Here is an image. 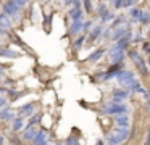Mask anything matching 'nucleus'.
<instances>
[{"mask_svg":"<svg viewBox=\"0 0 150 145\" xmlns=\"http://www.w3.org/2000/svg\"><path fill=\"white\" fill-rule=\"evenodd\" d=\"M126 55L132 60L134 66H136V71L140 74L142 77H149L150 76V69L149 66H147V61L142 58V55L139 53L137 50H134V48H129V50L126 52Z\"/></svg>","mask_w":150,"mask_h":145,"instance_id":"nucleus-1","label":"nucleus"},{"mask_svg":"<svg viewBox=\"0 0 150 145\" xmlns=\"http://www.w3.org/2000/svg\"><path fill=\"white\" fill-rule=\"evenodd\" d=\"M100 113L105 116H118V115H127L129 113V106L126 103H113L107 102L102 105Z\"/></svg>","mask_w":150,"mask_h":145,"instance_id":"nucleus-2","label":"nucleus"},{"mask_svg":"<svg viewBox=\"0 0 150 145\" xmlns=\"http://www.w3.org/2000/svg\"><path fill=\"white\" fill-rule=\"evenodd\" d=\"M116 81H118V84H120V87L129 90V87L136 82L134 71H131V69H121L120 73L116 74Z\"/></svg>","mask_w":150,"mask_h":145,"instance_id":"nucleus-3","label":"nucleus"},{"mask_svg":"<svg viewBox=\"0 0 150 145\" xmlns=\"http://www.w3.org/2000/svg\"><path fill=\"white\" fill-rule=\"evenodd\" d=\"M21 10L23 8H20V6H18L15 2H11V0H7V2L2 3V11H4L10 19H20Z\"/></svg>","mask_w":150,"mask_h":145,"instance_id":"nucleus-4","label":"nucleus"},{"mask_svg":"<svg viewBox=\"0 0 150 145\" xmlns=\"http://www.w3.org/2000/svg\"><path fill=\"white\" fill-rule=\"evenodd\" d=\"M131 97V92L127 89H123V87H118V89H113L110 93V102L113 103H124L127 98Z\"/></svg>","mask_w":150,"mask_h":145,"instance_id":"nucleus-5","label":"nucleus"},{"mask_svg":"<svg viewBox=\"0 0 150 145\" xmlns=\"http://www.w3.org/2000/svg\"><path fill=\"white\" fill-rule=\"evenodd\" d=\"M126 52L124 50H118L115 47H110L108 50V58H110V64H120L124 63V58H126Z\"/></svg>","mask_w":150,"mask_h":145,"instance_id":"nucleus-6","label":"nucleus"},{"mask_svg":"<svg viewBox=\"0 0 150 145\" xmlns=\"http://www.w3.org/2000/svg\"><path fill=\"white\" fill-rule=\"evenodd\" d=\"M103 24H94L92 26V29L89 31L87 34V44L92 45L95 40H98V39H102V34H103Z\"/></svg>","mask_w":150,"mask_h":145,"instance_id":"nucleus-7","label":"nucleus"},{"mask_svg":"<svg viewBox=\"0 0 150 145\" xmlns=\"http://www.w3.org/2000/svg\"><path fill=\"white\" fill-rule=\"evenodd\" d=\"M37 105L36 102H29V103H24L18 108V116H23V118H31V116L36 113Z\"/></svg>","mask_w":150,"mask_h":145,"instance_id":"nucleus-8","label":"nucleus"},{"mask_svg":"<svg viewBox=\"0 0 150 145\" xmlns=\"http://www.w3.org/2000/svg\"><path fill=\"white\" fill-rule=\"evenodd\" d=\"M16 118V113H15V110H11V106H4V108L0 110V121L4 122H11L13 119Z\"/></svg>","mask_w":150,"mask_h":145,"instance_id":"nucleus-9","label":"nucleus"},{"mask_svg":"<svg viewBox=\"0 0 150 145\" xmlns=\"http://www.w3.org/2000/svg\"><path fill=\"white\" fill-rule=\"evenodd\" d=\"M37 132H39V127H24L23 132H21V139H23V142H33L34 137L37 135Z\"/></svg>","mask_w":150,"mask_h":145,"instance_id":"nucleus-10","label":"nucleus"},{"mask_svg":"<svg viewBox=\"0 0 150 145\" xmlns=\"http://www.w3.org/2000/svg\"><path fill=\"white\" fill-rule=\"evenodd\" d=\"M68 16L71 18V23H74V21H86V19H84V10H82V8L69 6Z\"/></svg>","mask_w":150,"mask_h":145,"instance_id":"nucleus-11","label":"nucleus"},{"mask_svg":"<svg viewBox=\"0 0 150 145\" xmlns=\"http://www.w3.org/2000/svg\"><path fill=\"white\" fill-rule=\"evenodd\" d=\"M129 31H131L129 26H120V28H115L113 29V34H111V40L116 42V40H120V39L126 37Z\"/></svg>","mask_w":150,"mask_h":145,"instance_id":"nucleus-12","label":"nucleus"},{"mask_svg":"<svg viewBox=\"0 0 150 145\" xmlns=\"http://www.w3.org/2000/svg\"><path fill=\"white\" fill-rule=\"evenodd\" d=\"M113 122H115V126H118V127H127V129L131 127L129 115H118V116H115Z\"/></svg>","mask_w":150,"mask_h":145,"instance_id":"nucleus-13","label":"nucleus"},{"mask_svg":"<svg viewBox=\"0 0 150 145\" xmlns=\"http://www.w3.org/2000/svg\"><path fill=\"white\" fill-rule=\"evenodd\" d=\"M105 53H107V48H105V47H98L97 50L92 52V53L89 55L87 58H86V61H87V63H97V61L100 60V58L103 57Z\"/></svg>","mask_w":150,"mask_h":145,"instance_id":"nucleus-14","label":"nucleus"},{"mask_svg":"<svg viewBox=\"0 0 150 145\" xmlns=\"http://www.w3.org/2000/svg\"><path fill=\"white\" fill-rule=\"evenodd\" d=\"M20 55V52L13 50L11 47H0V58H18Z\"/></svg>","mask_w":150,"mask_h":145,"instance_id":"nucleus-15","label":"nucleus"},{"mask_svg":"<svg viewBox=\"0 0 150 145\" xmlns=\"http://www.w3.org/2000/svg\"><path fill=\"white\" fill-rule=\"evenodd\" d=\"M82 24H84V21H74V23H71V26H69V29H68V34L73 35V37H76V35H81V32H82Z\"/></svg>","mask_w":150,"mask_h":145,"instance_id":"nucleus-16","label":"nucleus"},{"mask_svg":"<svg viewBox=\"0 0 150 145\" xmlns=\"http://www.w3.org/2000/svg\"><path fill=\"white\" fill-rule=\"evenodd\" d=\"M24 119L23 116H16V118L11 121V132H20L24 129Z\"/></svg>","mask_w":150,"mask_h":145,"instance_id":"nucleus-17","label":"nucleus"},{"mask_svg":"<svg viewBox=\"0 0 150 145\" xmlns=\"http://www.w3.org/2000/svg\"><path fill=\"white\" fill-rule=\"evenodd\" d=\"M84 42H87V34H81L73 40V50L79 52L82 47H84Z\"/></svg>","mask_w":150,"mask_h":145,"instance_id":"nucleus-18","label":"nucleus"},{"mask_svg":"<svg viewBox=\"0 0 150 145\" xmlns=\"http://www.w3.org/2000/svg\"><path fill=\"white\" fill-rule=\"evenodd\" d=\"M44 142H49V134H47V131H44V129H39L37 135L34 137V140L31 142V144H33V145H39V144H44Z\"/></svg>","mask_w":150,"mask_h":145,"instance_id":"nucleus-19","label":"nucleus"},{"mask_svg":"<svg viewBox=\"0 0 150 145\" xmlns=\"http://www.w3.org/2000/svg\"><path fill=\"white\" fill-rule=\"evenodd\" d=\"M40 121H42V113H34V115L29 118V121H28V124L24 126V127H36V126L40 124Z\"/></svg>","mask_w":150,"mask_h":145,"instance_id":"nucleus-20","label":"nucleus"},{"mask_svg":"<svg viewBox=\"0 0 150 145\" xmlns=\"http://www.w3.org/2000/svg\"><path fill=\"white\" fill-rule=\"evenodd\" d=\"M110 11V6H108V3L107 2H100V3H97V16L98 18H105L107 16V13Z\"/></svg>","mask_w":150,"mask_h":145,"instance_id":"nucleus-21","label":"nucleus"},{"mask_svg":"<svg viewBox=\"0 0 150 145\" xmlns=\"http://www.w3.org/2000/svg\"><path fill=\"white\" fill-rule=\"evenodd\" d=\"M0 28L5 29V31H11V21L4 11L0 13Z\"/></svg>","mask_w":150,"mask_h":145,"instance_id":"nucleus-22","label":"nucleus"},{"mask_svg":"<svg viewBox=\"0 0 150 145\" xmlns=\"http://www.w3.org/2000/svg\"><path fill=\"white\" fill-rule=\"evenodd\" d=\"M8 140H10L13 145H23L24 144L23 139L18 137V132H11V131H10V134H8Z\"/></svg>","mask_w":150,"mask_h":145,"instance_id":"nucleus-23","label":"nucleus"},{"mask_svg":"<svg viewBox=\"0 0 150 145\" xmlns=\"http://www.w3.org/2000/svg\"><path fill=\"white\" fill-rule=\"evenodd\" d=\"M63 145H79V137H78V135H74V134L68 135V137L65 139V144H63Z\"/></svg>","mask_w":150,"mask_h":145,"instance_id":"nucleus-24","label":"nucleus"},{"mask_svg":"<svg viewBox=\"0 0 150 145\" xmlns=\"http://www.w3.org/2000/svg\"><path fill=\"white\" fill-rule=\"evenodd\" d=\"M139 23L142 26H150V11H144L140 19H139Z\"/></svg>","mask_w":150,"mask_h":145,"instance_id":"nucleus-25","label":"nucleus"},{"mask_svg":"<svg viewBox=\"0 0 150 145\" xmlns=\"http://www.w3.org/2000/svg\"><path fill=\"white\" fill-rule=\"evenodd\" d=\"M82 6H84V13L91 15L94 11V5H92V0H82Z\"/></svg>","mask_w":150,"mask_h":145,"instance_id":"nucleus-26","label":"nucleus"},{"mask_svg":"<svg viewBox=\"0 0 150 145\" xmlns=\"http://www.w3.org/2000/svg\"><path fill=\"white\" fill-rule=\"evenodd\" d=\"M144 42V35H142V31L140 29H137L136 34L132 35V44H142Z\"/></svg>","mask_w":150,"mask_h":145,"instance_id":"nucleus-27","label":"nucleus"},{"mask_svg":"<svg viewBox=\"0 0 150 145\" xmlns=\"http://www.w3.org/2000/svg\"><path fill=\"white\" fill-rule=\"evenodd\" d=\"M111 34H113V29L108 26L103 29V34H102V40H111Z\"/></svg>","mask_w":150,"mask_h":145,"instance_id":"nucleus-28","label":"nucleus"},{"mask_svg":"<svg viewBox=\"0 0 150 145\" xmlns=\"http://www.w3.org/2000/svg\"><path fill=\"white\" fill-rule=\"evenodd\" d=\"M92 26H94V21H91V19H86L84 24H82V32H84V34H87V32L92 29Z\"/></svg>","mask_w":150,"mask_h":145,"instance_id":"nucleus-29","label":"nucleus"},{"mask_svg":"<svg viewBox=\"0 0 150 145\" xmlns=\"http://www.w3.org/2000/svg\"><path fill=\"white\" fill-rule=\"evenodd\" d=\"M50 24H52V15H45V18H44V29L47 32L50 31Z\"/></svg>","mask_w":150,"mask_h":145,"instance_id":"nucleus-30","label":"nucleus"},{"mask_svg":"<svg viewBox=\"0 0 150 145\" xmlns=\"http://www.w3.org/2000/svg\"><path fill=\"white\" fill-rule=\"evenodd\" d=\"M136 3H137V0H123V8L131 10L132 6H136Z\"/></svg>","mask_w":150,"mask_h":145,"instance_id":"nucleus-31","label":"nucleus"},{"mask_svg":"<svg viewBox=\"0 0 150 145\" xmlns=\"http://www.w3.org/2000/svg\"><path fill=\"white\" fill-rule=\"evenodd\" d=\"M142 52L150 57V40H144L142 42Z\"/></svg>","mask_w":150,"mask_h":145,"instance_id":"nucleus-32","label":"nucleus"},{"mask_svg":"<svg viewBox=\"0 0 150 145\" xmlns=\"http://www.w3.org/2000/svg\"><path fill=\"white\" fill-rule=\"evenodd\" d=\"M111 6H113V10H121L123 8V0H111Z\"/></svg>","mask_w":150,"mask_h":145,"instance_id":"nucleus-33","label":"nucleus"},{"mask_svg":"<svg viewBox=\"0 0 150 145\" xmlns=\"http://www.w3.org/2000/svg\"><path fill=\"white\" fill-rule=\"evenodd\" d=\"M8 102H10V100H8L7 95H0V110L4 108V106H7Z\"/></svg>","mask_w":150,"mask_h":145,"instance_id":"nucleus-34","label":"nucleus"},{"mask_svg":"<svg viewBox=\"0 0 150 145\" xmlns=\"http://www.w3.org/2000/svg\"><path fill=\"white\" fill-rule=\"evenodd\" d=\"M11 2H15L18 6H20V8H24V6L29 3V0H11Z\"/></svg>","mask_w":150,"mask_h":145,"instance_id":"nucleus-35","label":"nucleus"},{"mask_svg":"<svg viewBox=\"0 0 150 145\" xmlns=\"http://www.w3.org/2000/svg\"><path fill=\"white\" fill-rule=\"evenodd\" d=\"M71 6H76V8H82V0H73V5Z\"/></svg>","mask_w":150,"mask_h":145,"instance_id":"nucleus-36","label":"nucleus"},{"mask_svg":"<svg viewBox=\"0 0 150 145\" xmlns=\"http://www.w3.org/2000/svg\"><path fill=\"white\" fill-rule=\"evenodd\" d=\"M15 82H16L15 79H5V81H4V87H5V86H15Z\"/></svg>","mask_w":150,"mask_h":145,"instance_id":"nucleus-37","label":"nucleus"},{"mask_svg":"<svg viewBox=\"0 0 150 145\" xmlns=\"http://www.w3.org/2000/svg\"><path fill=\"white\" fill-rule=\"evenodd\" d=\"M144 145H150V127L147 129V134H145V144Z\"/></svg>","mask_w":150,"mask_h":145,"instance_id":"nucleus-38","label":"nucleus"},{"mask_svg":"<svg viewBox=\"0 0 150 145\" xmlns=\"http://www.w3.org/2000/svg\"><path fill=\"white\" fill-rule=\"evenodd\" d=\"M5 35H8V31H5V29L0 28V42H2V39H4Z\"/></svg>","mask_w":150,"mask_h":145,"instance_id":"nucleus-39","label":"nucleus"},{"mask_svg":"<svg viewBox=\"0 0 150 145\" xmlns=\"http://www.w3.org/2000/svg\"><path fill=\"white\" fill-rule=\"evenodd\" d=\"M62 3H63L65 6H71V5H73V0H62Z\"/></svg>","mask_w":150,"mask_h":145,"instance_id":"nucleus-40","label":"nucleus"},{"mask_svg":"<svg viewBox=\"0 0 150 145\" xmlns=\"http://www.w3.org/2000/svg\"><path fill=\"white\" fill-rule=\"evenodd\" d=\"M145 110H147V111L150 113V97H149V98L145 100Z\"/></svg>","mask_w":150,"mask_h":145,"instance_id":"nucleus-41","label":"nucleus"},{"mask_svg":"<svg viewBox=\"0 0 150 145\" xmlns=\"http://www.w3.org/2000/svg\"><path fill=\"white\" fill-rule=\"evenodd\" d=\"M2 93H7V87L0 86V95H2Z\"/></svg>","mask_w":150,"mask_h":145,"instance_id":"nucleus-42","label":"nucleus"},{"mask_svg":"<svg viewBox=\"0 0 150 145\" xmlns=\"http://www.w3.org/2000/svg\"><path fill=\"white\" fill-rule=\"evenodd\" d=\"M97 145H107V142H103V139H98V140H97Z\"/></svg>","mask_w":150,"mask_h":145,"instance_id":"nucleus-43","label":"nucleus"},{"mask_svg":"<svg viewBox=\"0 0 150 145\" xmlns=\"http://www.w3.org/2000/svg\"><path fill=\"white\" fill-rule=\"evenodd\" d=\"M0 145H5V137L4 135H0Z\"/></svg>","mask_w":150,"mask_h":145,"instance_id":"nucleus-44","label":"nucleus"},{"mask_svg":"<svg viewBox=\"0 0 150 145\" xmlns=\"http://www.w3.org/2000/svg\"><path fill=\"white\" fill-rule=\"evenodd\" d=\"M4 74H5V71H4V69H2V68H0V81L4 79Z\"/></svg>","mask_w":150,"mask_h":145,"instance_id":"nucleus-45","label":"nucleus"},{"mask_svg":"<svg viewBox=\"0 0 150 145\" xmlns=\"http://www.w3.org/2000/svg\"><path fill=\"white\" fill-rule=\"evenodd\" d=\"M147 66H149V69H150V57H149V60H147Z\"/></svg>","mask_w":150,"mask_h":145,"instance_id":"nucleus-46","label":"nucleus"},{"mask_svg":"<svg viewBox=\"0 0 150 145\" xmlns=\"http://www.w3.org/2000/svg\"><path fill=\"white\" fill-rule=\"evenodd\" d=\"M44 2H45V3H50V2H53V0H44Z\"/></svg>","mask_w":150,"mask_h":145,"instance_id":"nucleus-47","label":"nucleus"},{"mask_svg":"<svg viewBox=\"0 0 150 145\" xmlns=\"http://www.w3.org/2000/svg\"><path fill=\"white\" fill-rule=\"evenodd\" d=\"M147 35H150V26H149V31H147Z\"/></svg>","mask_w":150,"mask_h":145,"instance_id":"nucleus-48","label":"nucleus"},{"mask_svg":"<svg viewBox=\"0 0 150 145\" xmlns=\"http://www.w3.org/2000/svg\"><path fill=\"white\" fill-rule=\"evenodd\" d=\"M49 145H63V144H49Z\"/></svg>","mask_w":150,"mask_h":145,"instance_id":"nucleus-49","label":"nucleus"},{"mask_svg":"<svg viewBox=\"0 0 150 145\" xmlns=\"http://www.w3.org/2000/svg\"><path fill=\"white\" fill-rule=\"evenodd\" d=\"M147 40H150V35H147Z\"/></svg>","mask_w":150,"mask_h":145,"instance_id":"nucleus-50","label":"nucleus"}]
</instances>
